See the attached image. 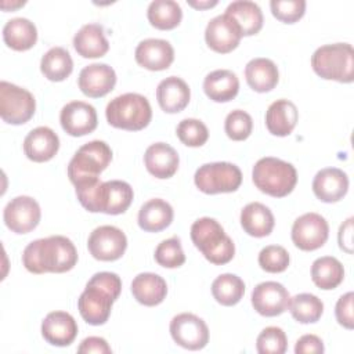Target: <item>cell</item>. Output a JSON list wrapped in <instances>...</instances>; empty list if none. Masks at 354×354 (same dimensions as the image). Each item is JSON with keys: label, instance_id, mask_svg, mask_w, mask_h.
Instances as JSON below:
<instances>
[{"label": "cell", "instance_id": "obj_35", "mask_svg": "<svg viewBox=\"0 0 354 354\" xmlns=\"http://www.w3.org/2000/svg\"><path fill=\"white\" fill-rule=\"evenodd\" d=\"M40 71L51 82L65 80L73 71V61L64 47L50 48L40 61Z\"/></svg>", "mask_w": 354, "mask_h": 354}, {"label": "cell", "instance_id": "obj_8", "mask_svg": "<svg viewBox=\"0 0 354 354\" xmlns=\"http://www.w3.org/2000/svg\"><path fill=\"white\" fill-rule=\"evenodd\" d=\"M105 116L108 123L116 129L138 131L149 124L152 109L144 95L126 93L108 102Z\"/></svg>", "mask_w": 354, "mask_h": 354}, {"label": "cell", "instance_id": "obj_9", "mask_svg": "<svg viewBox=\"0 0 354 354\" xmlns=\"http://www.w3.org/2000/svg\"><path fill=\"white\" fill-rule=\"evenodd\" d=\"M194 183L199 191L207 195L234 192L242 183V171L230 162L205 163L195 171Z\"/></svg>", "mask_w": 354, "mask_h": 354}, {"label": "cell", "instance_id": "obj_13", "mask_svg": "<svg viewBox=\"0 0 354 354\" xmlns=\"http://www.w3.org/2000/svg\"><path fill=\"white\" fill-rule=\"evenodd\" d=\"M87 248L94 259L115 261L123 256L127 248V238L118 227L100 225L90 234Z\"/></svg>", "mask_w": 354, "mask_h": 354}, {"label": "cell", "instance_id": "obj_30", "mask_svg": "<svg viewBox=\"0 0 354 354\" xmlns=\"http://www.w3.org/2000/svg\"><path fill=\"white\" fill-rule=\"evenodd\" d=\"M274 224L272 212L260 202H250L241 212V225L250 236L263 238L270 235Z\"/></svg>", "mask_w": 354, "mask_h": 354}, {"label": "cell", "instance_id": "obj_21", "mask_svg": "<svg viewBox=\"0 0 354 354\" xmlns=\"http://www.w3.org/2000/svg\"><path fill=\"white\" fill-rule=\"evenodd\" d=\"M77 335L75 318L65 311H51L41 322V336L53 346H69Z\"/></svg>", "mask_w": 354, "mask_h": 354}, {"label": "cell", "instance_id": "obj_20", "mask_svg": "<svg viewBox=\"0 0 354 354\" xmlns=\"http://www.w3.org/2000/svg\"><path fill=\"white\" fill-rule=\"evenodd\" d=\"M347 191L348 177L337 167H325L319 170L313 180L314 195L325 203H333L343 199Z\"/></svg>", "mask_w": 354, "mask_h": 354}, {"label": "cell", "instance_id": "obj_45", "mask_svg": "<svg viewBox=\"0 0 354 354\" xmlns=\"http://www.w3.org/2000/svg\"><path fill=\"white\" fill-rule=\"evenodd\" d=\"M353 300H354V293L347 292V293H344L343 296L339 297V300L336 303V307H335L336 319L346 329H353L354 328Z\"/></svg>", "mask_w": 354, "mask_h": 354}, {"label": "cell", "instance_id": "obj_48", "mask_svg": "<svg viewBox=\"0 0 354 354\" xmlns=\"http://www.w3.org/2000/svg\"><path fill=\"white\" fill-rule=\"evenodd\" d=\"M339 246L346 253H353V217H348L339 228Z\"/></svg>", "mask_w": 354, "mask_h": 354}, {"label": "cell", "instance_id": "obj_5", "mask_svg": "<svg viewBox=\"0 0 354 354\" xmlns=\"http://www.w3.org/2000/svg\"><path fill=\"white\" fill-rule=\"evenodd\" d=\"M252 180L261 192L274 198H283L293 191L297 183V171L292 163L266 156L253 166Z\"/></svg>", "mask_w": 354, "mask_h": 354}, {"label": "cell", "instance_id": "obj_33", "mask_svg": "<svg viewBox=\"0 0 354 354\" xmlns=\"http://www.w3.org/2000/svg\"><path fill=\"white\" fill-rule=\"evenodd\" d=\"M225 14L232 17L242 30V36H252L263 28V12L260 7L249 0H236L228 4Z\"/></svg>", "mask_w": 354, "mask_h": 354}, {"label": "cell", "instance_id": "obj_43", "mask_svg": "<svg viewBox=\"0 0 354 354\" xmlns=\"http://www.w3.org/2000/svg\"><path fill=\"white\" fill-rule=\"evenodd\" d=\"M253 129V120L252 116L242 111V109H235L230 112L225 118L224 122V130L228 138L234 141H243L246 140Z\"/></svg>", "mask_w": 354, "mask_h": 354}, {"label": "cell", "instance_id": "obj_3", "mask_svg": "<svg viewBox=\"0 0 354 354\" xmlns=\"http://www.w3.org/2000/svg\"><path fill=\"white\" fill-rule=\"evenodd\" d=\"M75 188L80 205L91 213L101 212L113 216L124 213L134 196L131 185L122 180H111L105 183L97 180Z\"/></svg>", "mask_w": 354, "mask_h": 354}, {"label": "cell", "instance_id": "obj_12", "mask_svg": "<svg viewBox=\"0 0 354 354\" xmlns=\"http://www.w3.org/2000/svg\"><path fill=\"white\" fill-rule=\"evenodd\" d=\"M170 335L178 346L187 350H201L209 342L206 322L191 313H181L173 317L170 321Z\"/></svg>", "mask_w": 354, "mask_h": 354}, {"label": "cell", "instance_id": "obj_16", "mask_svg": "<svg viewBox=\"0 0 354 354\" xmlns=\"http://www.w3.org/2000/svg\"><path fill=\"white\" fill-rule=\"evenodd\" d=\"M289 292L286 288L275 281H266L259 283L252 292L253 308L264 317H277L288 310Z\"/></svg>", "mask_w": 354, "mask_h": 354}, {"label": "cell", "instance_id": "obj_31", "mask_svg": "<svg viewBox=\"0 0 354 354\" xmlns=\"http://www.w3.org/2000/svg\"><path fill=\"white\" fill-rule=\"evenodd\" d=\"M173 221V207L169 202L153 198L145 202L138 212V225L147 232H159Z\"/></svg>", "mask_w": 354, "mask_h": 354}, {"label": "cell", "instance_id": "obj_49", "mask_svg": "<svg viewBox=\"0 0 354 354\" xmlns=\"http://www.w3.org/2000/svg\"><path fill=\"white\" fill-rule=\"evenodd\" d=\"M188 4L196 10H206V8H212L214 6H217V1L213 0V1H192L189 0Z\"/></svg>", "mask_w": 354, "mask_h": 354}, {"label": "cell", "instance_id": "obj_18", "mask_svg": "<svg viewBox=\"0 0 354 354\" xmlns=\"http://www.w3.org/2000/svg\"><path fill=\"white\" fill-rule=\"evenodd\" d=\"M77 84L84 95L100 98L112 91L116 84V73L106 64H91L80 71Z\"/></svg>", "mask_w": 354, "mask_h": 354}, {"label": "cell", "instance_id": "obj_22", "mask_svg": "<svg viewBox=\"0 0 354 354\" xmlns=\"http://www.w3.org/2000/svg\"><path fill=\"white\" fill-rule=\"evenodd\" d=\"M59 149V138L54 130L47 126H39L28 133L24 140V152L33 162H47L53 159Z\"/></svg>", "mask_w": 354, "mask_h": 354}, {"label": "cell", "instance_id": "obj_2", "mask_svg": "<svg viewBox=\"0 0 354 354\" xmlns=\"http://www.w3.org/2000/svg\"><path fill=\"white\" fill-rule=\"evenodd\" d=\"M120 290L122 281L118 274L109 271L94 274L77 299V308L82 318L90 325H104L111 315L112 304L119 297Z\"/></svg>", "mask_w": 354, "mask_h": 354}, {"label": "cell", "instance_id": "obj_42", "mask_svg": "<svg viewBox=\"0 0 354 354\" xmlns=\"http://www.w3.org/2000/svg\"><path fill=\"white\" fill-rule=\"evenodd\" d=\"M289 261L288 250L279 245H268L259 253V266L267 272H282L288 268Z\"/></svg>", "mask_w": 354, "mask_h": 354}, {"label": "cell", "instance_id": "obj_40", "mask_svg": "<svg viewBox=\"0 0 354 354\" xmlns=\"http://www.w3.org/2000/svg\"><path fill=\"white\" fill-rule=\"evenodd\" d=\"M178 140L187 147H202L209 138V130L199 119H183L176 129Z\"/></svg>", "mask_w": 354, "mask_h": 354}, {"label": "cell", "instance_id": "obj_4", "mask_svg": "<svg viewBox=\"0 0 354 354\" xmlns=\"http://www.w3.org/2000/svg\"><path fill=\"white\" fill-rule=\"evenodd\" d=\"M191 239L207 261L216 266L227 264L235 254L232 239L221 224L210 217H202L191 225Z\"/></svg>", "mask_w": 354, "mask_h": 354}, {"label": "cell", "instance_id": "obj_10", "mask_svg": "<svg viewBox=\"0 0 354 354\" xmlns=\"http://www.w3.org/2000/svg\"><path fill=\"white\" fill-rule=\"evenodd\" d=\"M36 111V101L30 91L3 80L0 83V116L8 124L26 123Z\"/></svg>", "mask_w": 354, "mask_h": 354}, {"label": "cell", "instance_id": "obj_7", "mask_svg": "<svg viewBox=\"0 0 354 354\" xmlns=\"http://www.w3.org/2000/svg\"><path fill=\"white\" fill-rule=\"evenodd\" d=\"M111 160L112 149L105 141H90L75 152L68 165V177L75 187L94 183Z\"/></svg>", "mask_w": 354, "mask_h": 354}, {"label": "cell", "instance_id": "obj_23", "mask_svg": "<svg viewBox=\"0 0 354 354\" xmlns=\"http://www.w3.org/2000/svg\"><path fill=\"white\" fill-rule=\"evenodd\" d=\"M144 163L148 173L153 177L170 178L178 169L180 158L171 145L166 142H155L147 148Z\"/></svg>", "mask_w": 354, "mask_h": 354}, {"label": "cell", "instance_id": "obj_44", "mask_svg": "<svg viewBox=\"0 0 354 354\" xmlns=\"http://www.w3.org/2000/svg\"><path fill=\"white\" fill-rule=\"evenodd\" d=\"M270 7L272 15L285 24L297 22L306 12L304 0H271Z\"/></svg>", "mask_w": 354, "mask_h": 354}, {"label": "cell", "instance_id": "obj_17", "mask_svg": "<svg viewBox=\"0 0 354 354\" xmlns=\"http://www.w3.org/2000/svg\"><path fill=\"white\" fill-rule=\"evenodd\" d=\"M59 122L64 131L72 137H82L95 130V108L84 101L68 102L59 113Z\"/></svg>", "mask_w": 354, "mask_h": 354}, {"label": "cell", "instance_id": "obj_37", "mask_svg": "<svg viewBox=\"0 0 354 354\" xmlns=\"http://www.w3.org/2000/svg\"><path fill=\"white\" fill-rule=\"evenodd\" d=\"M288 310L300 324H314L324 313V303L315 295L299 293L289 300Z\"/></svg>", "mask_w": 354, "mask_h": 354}, {"label": "cell", "instance_id": "obj_6", "mask_svg": "<svg viewBox=\"0 0 354 354\" xmlns=\"http://www.w3.org/2000/svg\"><path fill=\"white\" fill-rule=\"evenodd\" d=\"M311 66L322 79L351 83L354 80V50L348 43L321 46L311 57Z\"/></svg>", "mask_w": 354, "mask_h": 354}, {"label": "cell", "instance_id": "obj_14", "mask_svg": "<svg viewBox=\"0 0 354 354\" xmlns=\"http://www.w3.org/2000/svg\"><path fill=\"white\" fill-rule=\"evenodd\" d=\"M41 217L39 203L26 195L11 199L3 212L4 224L15 234H28L33 231Z\"/></svg>", "mask_w": 354, "mask_h": 354}, {"label": "cell", "instance_id": "obj_32", "mask_svg": "<svg viewBox=\"0 0 354 354\" xmlns=\"http://www.w3.org/2000/svg\"><path fill=\"white\" fill-rule=\"evenodd\" d=\"M3 40L15 51H26L37 41V29L28 18H12L3 28Z\"/></svg>", "mask_w": 354, "mask_h": 354}, {"label": "cell", "instance_id": "obj_1", "mask_svg": "<svg viewBox=\"0 0 354 354\" xmlns=\"http://www.w3.org/2000/svg\"><path fill=\"white\" fill-rule=\"evenodd\" d=\"M77 263L73 242L62 235H51L30 242L22 253V264L32 274L66 272Z\"/></svg>", "mask_w": 354, "mask_h": 354}, {"label": "cell", "instance_id": "obj_41", "mask_svg": "<svg viewBox=\"0 0 354 354\" xmlns=\"http://www.w3.org/2000/svg\"><path fill=\"white\" fill-rule=\"evenodd\" d=\"M256 348L260 354H283L288 348L285 332L278 326L264 328L257 336Z\"/></svg>", "mask_w": 354, "mask_h": 354}, {"label": "cell", "instance_id": "obj_27", "mask_svg": "<svg viewBox=\"0 0 354 354\" xmlns=\"http://www.w3.org/2000/svg\"><path fill=\"white\" fill-rule=\"evenodd\" d=\"M299 119L296 105L289 100L274 101L266 112V126L268 131L278 137L289 136Z\"/></svg>", "mask_w": 354, "mask_h": 354}, {"label": "cell", "instance_id": "obj_38", "mask_svg": "<svg viewBox=\"0 0 354 354\" xmlns=\"http://www.w3.org/2000/svg\"><path fill=\"white\" fill-rule=\"evenodd\" d=\"M245 293L243 281L235 274H221L212 283V295L223 306H235Z\"/></svg>", "mask_w": 354, "mask_h": 354}, {"label": "cell", "instance_id": "obj_39", "mask_svg": "<svg viewBox=\"0 0 354 354\" xmlns=\"http://www.w3.org/2000/svg\"><path fill=\"white\" fill-rule=\"evenodd\" d=\"M155 260L165 268H177L185 263V254L178 236L162 241L155 249Z\"/></svg>", "mask_w": 354, "mask_h": 354}, {"label": "cell", "instance_id": "obj_29", "mask_svg": "<svg viewBox=\"0 0 354 354\" xmlns=\"http://www.w3.org/2000/svg\"><path fill=\"white\" fill-rule=\"evenodd\" d=\"M205 94L216 102H228L239 91V80L232 71L216 69L203 80Z\"/></svg>", "mask_w": 354, "mask_h": 354}, {"label": "cell", "instance_id": "obj_11", "mask_svg": "<svg viewBox=\"0 0 354 354\" xmlns=\"http://www.w3.org/2000/svg\"><path fill=\"white\" fill-rule=\"evenodd\" d=\"M329 225L325 217L310 212L297 217L292 225V241L300 250H317L326 242Z\"/></svg>", "mask_w": 354, "mask_h": 354}, {"label": "cell", "instance_id": "obj_46", "mask_svg": "<svg viewBox=\"0 0 354 354\" xmlns=\"http://www.w3.org/2000/svg\"><path fill=\"white\" fill-rule=\"evenodd\" d=\"M324 350V343L317 335H303L295 346L296 354H321Z\"/></svg>", "mask_w": 354, "mask_h": 354}, {"label": "cell", "instance_id": "obj_19", "mask_svg": "<svg viewBox=\"0 0 354 354\" xmlns=\"http://www.w3.org/2000/svg\"><path fill=\"white\" fill-rule=\"evenodd\" d=\"M134 57L137 64L148 71H165L174 61V50L167 40L145 39L136 47Z\"/></svg>", "mask_w": 354, "mask_h": 354}, {"label": "cell", "instance_id": "obj_47", "mask_svg": "<svg viewBox=\"0 0 354 354\" xmlns=\"http://www.w3.org/2000/svg\"><path fill=\"white\" fill-rule=\"evenodd\" d=\"M77 353L80 354H109L112 353V348L106 343L105 339L98 336H88L84 340H82L80 346L77 347Z\"/></svg>", "mask_w": 354, "mask_h": 354}, {"label": "cell", "instance_id": "obj_24", "mask_svg": "<svg viewBox=\"0 0 354 354\" xmlns=\"http://www.w3.org/2000/svg\"><path fill=\"white\" fill-rule=\"evenodd\" d=\"M189 98V87L181 77L169 76L158 84L156 100L166 113L181 112L188 105Z\"/></svg>", "mask_w": 354, "mask_h": 354}, {"label": "cell", "instance_id": "obj_26", "mask_svg": "<svg viewBox=\"0 0 354 354\" xmlns=\"http://www.w3.org/2000/svg\"><path fill=\"white\" fill-rule=\"evenodd\" d=\"M73 47L83 58H100L108 53L109 43L101 25L86 24L75 35Z\"/></svg>", "mask_w": 354, "mask_h": 354}, {"label": "cell", "instance_id": "obj_25", "mask_svg": "<svg viewBox=\"0 0 354 354\" xmlns=\"http://www.w3.org/2000/svg\"><path fill=\"white\" fill-rule=\"evenodd\" d=\"M131 293L140 304L153 307L165 300L167 295V285L158 274L141 272L131 281Z\"/></svg>", "mask_w": 354, "mask_h": 354}, {"label": "cell", "instance_id": "obj_15", "mask_svg": "<svg viewBox=\"0 0 354 354\" xmlns=\"http://www.w3.org/2000/svg\"><path fill=\"white\" fill-rule=\"evenodd\" d=\"M242 39V30L236 21L225 12L212 18L205 30L206 44L216 53L227 54L235 50Z\"/></svg>", "mask_w": 354, "mask_h": 354}, {"label": "cell", "instance_id": "obj_36", "mask_svg": "<svg viewBox=\"0 0 354 354\" xmlns=\"http://www.w3.org/2000/svg\"><path fill=\"white\" fill-rule=\"evenodd\" d=\"M148 21L152 26L160 30H170L180 25L183 18L181 7L173 0H155L147 10Z\"/></svg>", "mask_w": 354, "mask_h": 354}, {"label": "cell", "instance_id": "obj_34", "mask_svg": "<svg viewBox=\"0 0 354 354\" xmlns=\"http://www.w3.org/2000/svg\"><path fill=\"white\" fill-rule=\"evenodd\" d=\"M343 278L344 268L343 264L336 257H318L311 266V279L319 289H335L343 282Z\"/></svg>", "mask_w": 354, "mask_h": 354}, {"label": "cell", "instance_id": "obj_28", "mask_svg": "<svg viewBox=\"0 0 354 354\" xmlns=\"http://www.w3.org/2000/svg\"><path fill=\"white\" fill-rule=\"evenodd\" d=\"M245 77L252 90L257 93H267L278 84L279 72L274 61L259 57L246 64Z\"/></svg>", "mask_w": 354, "mask_h": 354}]
</instances>
